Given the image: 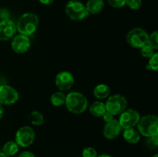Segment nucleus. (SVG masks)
I'll use <instances>...</instances> for the list:
<instances>
[{
  "instance_id": "6ab92c4d",
  "label": "nucleus",
  "mask_w": 158,
  "mask_h": 157,
  "mask_svg": "<svg viewBox=\"0 0 158 157\" xmlns=\"http://www.w3.org/2000/svg\"><path fill=\"white\" fill-rule=\"evenodd\" d=\"M2 151L7 156H12L19 151V146L15 141H9L3 146Z\"/></svg>"
},
{
  "instance_id": "423d86ee",
  "label": "nucleus",
  "mask_w": 158,
  "mask_h": 157,
  "mask_svg": "<svg viewBox=\"0 0 158 157\" xmlns=\"http://www.w3.org/2000/svg\"><path fill=\"white\" fill-rule=\"evenodd\" d=\"M106 111L110 112L114 115H120L127 109V100L120 94L110 95L105 103Z\"/></svg>"
},
{
  "instance_id": "cd10ccee",
  "label": "nucleus",
  "mask_w": 158,
  "mask_h": 157,
  "mask_svg": "<svg viewBox=\"0 0 158 157\" xmlns=\"http://www.w3.org/2000/svg\"><path fill=\"white\" fill-rule=\"evenodd\" d=\"M114 115H113V114H111L110 112H109L108 111H106V112L103 114V115L102 117H103L104 122L108 123V122H110V121H111V120L114 119Z\"/></svg>"
},
{
  "instance_id": "c9c22d12",
  "label": "nucleus",
  "mask_w": 158,
  "mask_h": 157,
  "mask_svg": "<svg viewBox=\"0 0 158 157\" xmlns=\"http://www.w3.org/2000/svg\"><path fill=\"white\" fill-rule=\"evenodd\" d=\"M0 78H1V73H0Z\"/></svg>"
},
{
  "instance_id": "72a5a7b5",
  "label": "nucleus",
  "mask_w": 158,
  "mask_h": 157,
  "mask_svg": "<svg viewBox=\"0 0 158 157\" xmlns=\"http://www.w3.org/2000/svg\"><path fill=\"white\" fill-rule=\"evenodd\" d=\"M0 157H8L3 152H0Z\"/></svg>"
},
{
  "instance_id": "39448f33",
  "label": "nucleus",
  "mask_w": 158,
  "mask_h": 157,
  "mask_svg": "<svg viewBox=\"0 0 158 157\" xmlns=\"http://www.w3.org/2000/svg\"><path fill=\"white\" fill-rule=\"evenodd\" d=\"M149 35L141 28L132 29L127 35V42L132 47L140 49L148 44Z\"/></svg>"
},
{
  "instance_id": "bb28decb",
  "label": "nucleus",
  "mask_w": 158,
  "mask_h": 157,
  "mask_svg": "<svg viewBox=\"0 0 158 157\" xmlns=\"http://www.w3.org/2000/svg\"><path fill=\"white\" fill-rule=\"evenodd\" d=\"M147 145L150 146L151 148H156L158 145V136L155 135V136H151L148 137V140H147Z\"/></svg>"
},
{
  "instance_id": "f8f14e48",
  "label": "nucleus",
  "mask_w": 158,
  "mask_h": 157,
  "mask_svg": "<svg viewBox=\"0 0 158 157\" xmlns=\"http://www.w3.org/2000/svg\"><path fill=\"white\" fill-rule=\"evenodd\" d=\"M11 46L14 52L18 54H23L27 52L30 48V40L26 35L19 34L12 38Z\"/></svg>"
},
{
  "instance_id": "c756f323",
  "label": "nucleus",
  "mask_w": 158,
  "mask_h": 157,
  "mask_svg": "<svg viewBox=\"0 0 158 157\" xmlns=\"http://www.w3.org/2000/svg\"><path fill=\"white\" fill-rule=\"evenodd\" d=\"M8 16H9V12H7V10H6V9H2V10H0V17H2V20L9 18Z\"/></svg>"
},
{
  "instance_id": "412c9836",
  "label": "nucleus",
  "mask_w": 158,
  "mask_h": 157,
  "mask_svg": "<svg viewBox=\"0 0 158 157\" xmlns=\"http://www.w3.org/2000/svg\"><path fill=\"white\" fill-rule=\"evenodd\" d=\"M148 69H151L153 71L158 70V53L155 52L151 58H149V62L147 66Z\"/></svg>"
},
{
  "instance_id": "393cba45",
  "label": "nucleus",
  "mask_w": 158,
  "mask_h": 157,
  "mask_svg": "<svg viewBox=\"0 0 158 157\" xmlns=\"http://www.w3.org/2000/svg\"><path fill=\"white\" fill-rule=\"evenodd\" d=\"M83 157H97V152L94 148L93 147H86L85 148L82 152Z\"/></svg>"
},
{
  "instance_id": "4468645a",
  "label": "nucleus",
  "mask_w": 158,
  "mask_h": 157,
  "mask_svg": "<svg viewBox=\"0 0 158 157\" xmlns=\"http://www.w3.org/2000/svg\"><path fill=\"white\" fill-rule=\"evenodd\" d=\"M123 136L124 139L131 144H136L140 139V133H139L138 131L136 130L134 128L123 129Z\"/></svg>"
},
{
  "instance_id": "7ed1b4c3",
  "label": "nucleus",
  "mask_w": 158,
  "mask_h": 157,
  "mask_svg": "<svg viewBox=\"0 0 158 157\" xmlns=\"http://www.w3.org/2000/svg\"><path fill=\"white\" fill-rule=\"evenodd\" d=\"M139 133L146 137L158 135V117L156 115H147L140 119L137 123Z\"/></svg>"
},
{
  "instance_id": "f3484780",
  "label": "nucleus",
  "mask_w": 158,
  "mask_h": 157,
  "mask_svg": "<svg viewBox=\"0 0 158 157\" xmlns=\"http://www.w3.org/2000/svg\"><path fill=\"white\" fill-rule=\"evenodd\" d=\"M110 94V88L106 84H99L94 88V95L99 99L107 98Z\"/></svg>"
},
{
  "instance_id": "ddd939ff",
  "label": "nucleus",
  "mask_w": 158,
  "mask_h": 157,
  "mask_svg": "<svg viewBox=\"0 0 158 157\" xmlns=\"http://www.w3.org/2000/svg\"><path fill=\"white\" fill-rule=\"evenodd\" d=\"M123 130L119 123L118 120L113 119L111 121L106 123L103 129V133L105 138L107 139H114L117 138Z\"/></svg>"
},
{
  "instance_id": "f257e3e1",
  "label": "nucleus",
  "mask_w": 158,
  "mask_h": 157,
  "mask_svg": "<svg viewBox=\"0 0 158 157\" xmlns=\"http://www.w3.org/2000/svg\"><path fill=\"white\" fill-rule=\"evenodd\" d=\"M39 26V18L36 14L26 12L19 18L16 29L19 34L29 37L36 32Z\"/></svg>"
},
{
  "instance_id": "6e6552de",
  "label": "nucleus",
  "mask_w": 158,
  "mask_h": 157,
  "mask_svg": "<svg viewBox=\"0 0 158 157\" xmlns=\"http://www.w3.org/2000/svg\"><path fill=\"white\" fill-rule=\"evenodd\" d=\"M120 115L118 122L123 130L129 128H134L137 126L140 119V113L133 109H125Z\"/></svg>"
},
{
  "instance_id": "f704fd0d",
  "label": "nucleus",
  "mask_w": 158,
  "mask_h": 157,
  "mask_svg": "<svg viewBox=\"0 0 158 157\" xmlns=\"http://www.w3.org/2000/svg\"><path fill=\"white\" fill-rule=\"evenodd\" d=\"M153 157H158V154H155V155H154Z\"/></svg>"
},
{
  "instance_id": "1a4fd4ad",
  "label": "nucleus",
  "mask_w": 158,
  "mask_h": 157,
  "mask_svg": "<svg viewBox=\"0 0 158 157\" xmlns=\"http://www.w3.org/2000/svg\"><path fill=\"white\" fill-rule=\"evenodd\" d=\"M19 99V93L15 88L9 85L0 86V103L9 106L16 103Z\"/></svg>"
},
{
  "instance_id": "a211bd4d",
  "label": "nucleus",
  "mask_w": 158,
  "mask_h": 157,
  "mask_svg": "<svg viewBox=\"0 0 158 157\" xmlns=\"http://www.w3.org/2000/svg\"><path fill=\"white\" fill-rule=\"evenodd\" d=\"M66 95L63 92L59 91V92H56L51 95L50 97V102L52 103V106H61L65 104L66 102Z\"/></svg>"
},
{
  "instance_id": "9d476101",
  "label": "nucleus",
  "mask_w": 158,
  "mask_h": 157,
  "mask_svg": "<svg viewBox=\"0 0 158 157\" xmlns=\"http://www.w3.org/2000/svg\"><path fill=\"white\" fill-rule=\"evenodd\" d=\"M17 32L16 25L10 18L0 21V41L12 39Z\"/></svg>"
},
{
  "instance_id": "5701e85b",
  "label": "nucleus",
  "mask_w": 158,
  "mask_h": 157,
  "mask_svg": "<svg viewBox=\"0 0 158 157\" xmlns=\"http://www.w3.org/2000/svg\"><path fill=\"white\" fill-rule=\"evenodd\" d=\"M140 52H141L142 56L148 58H151V57L155 53L154 49H153L151 46H150L148 44L145 45V46H143V47L140 48Z\"/></svg>"
},
{
  "instance_id": "4be33fe9",
  "label": "nucleus",
  "mask_w": 158,
  "mask_h": 157,
  "mask_svg": "<svg viewBox=\"0 0 158 157\" xmlns=\"http://www.w3.org/2000/svg\"><path fill=\"white\" fill-rule=\"evenodd\" d=\"M148 44L151 46L154 50H157L158 49V32L157 31H154L149 35Z\"/></svg>"
},
{
  "instance_id": "473e14b6",
  "label": "nucleus",
  "mask_w": 158,
  "mask_h": 157,
  "mask_svg": "<svg viewBox=\"0 0 158 157\" xmlns=\"http://www.w3.org/2000/svg\"><path fill=\"white\" fill-rule=\"evenodd\" d=\"M97 157H112V156H110V155H106V154H103V155H97Z\"/></svg>"
},
{
  "instance_id": "a878e982",
  "label": "nucleus",
  "mask_w": 158,
  "mask_h": 157,
  "mask_svg": "<svg viewBox=\"0 0 158 157\" xmlns=\"http://www.w3.org/2000/svg\"><path fill=\"white\" fill-rule=\"evenodd\" d=\"M127 0H107L108 4L114 8L120 9L126 6Z\"/></svg>"
},
{
  "instance_id": "20e7f679",
  "label": "nucleus",
  "mask_w": 158,
  "mask_h": 157,
  "mask_svg": "<svg viewBox=\"0 0 158 157\" xmlns=\"http://www.w3.org/2000/svg\"><path fill=\"white\" fill-rule=\"evenodd\" d=\"M66 13L74 21H80L89 15L86 6L80 1L70 0L66 5Z\"/></svg>"
},
{
  "instance_id": "7c9ffc66",
  "label": "nucleus",
  "mask_w": 158,
  "mask_h": 157,
  "mask_svg": "<svg viewBox=\"0 0 158 157\" xmlns=\"http://www.w3.org/2000/svg\"><path fill=\"white\" fill-rule=\"evenodd\" d=\"M38 1L43 5H50L54 0H38Z\"/></svg>"
},
{
  "instance_id": "2f4dec72",
  "label": "nucleus",
  "mask_w": 158,
  "mask_h": 157,
  "mask_svg": "<svg viewBox=\"0 0 158 157\" xmlns=\"http://www.w3.org/2000/svg\"><path fill=\"white\" fill-rule=\"evenodd\" d=\"M3 113H4V109H3L2 105L1 103H0V119H1L2 118Z\"/></svg>"
},
{
  "instance_id": "aec40b11",
  "label": "nucleus",
  "mask_w": 158,
  "mask_h": 157,
  "mask_svg": "<svg viewBox=\"0 0 158 157\" xmlns=\"http://www.w3.org/2000/svg\"><path fill=\"white\" fill-rule=\"evenodd\" d=\"M29 119H30L31 123L32 125H35V126H41L44 123V116L39 111L31 112Z\"/></svg>"
},
{
  "instance_id": "dca6fc26",
  "label": "nucleus",
  "mask_w": 158,
  "mask_h": 157,
  "mask_svg": "<svg viewBox=\"0 0 158 157\" xmlns=\"http://www.w3.org/2000/svg\"><path fill=\"white\" fill-rule=\"evenodd\" d=\"M89 112L95 117H102L106 112V109L105 103L97 101L93 103L89 106Z\"/></svg>"
},
{
  "instance_id": "b1692460",
  "label": "nucleus",
  "mask_w": 158,
  "mask_h": 157,
  "mask_svg": "<svg viewBox=\"0 0 158 157\" xmlns=\"http://www.w3.org/2000/svg\"><path fill=\"white\" fill-rule=\"evenodd\" d=\"M126 5L133 10H137L142 6V0H127Z\"/></svg>"
},
{
  "instance_id": "c85d7f7f",
  "label": "nucleus",
  "mask_w": 158,
  "mask_h": 157,
  "mask_svg": "<svg viewBox=\"0 0 158 157\" xmlns=\"http://www.w3.org/2000/svg\"><path fill=\"white\" fill-rule=\"evenodd\" d=\"M18 157H35V155L29 151H24L21 152Z\"/></svg>"
},
{
  "instance_id": "9b49d317",
  "label": "nucleus",
  "mask_w": 158,
  "mask_h": 157,
  "mask_svg": "<svg viewBox=\"0 0 158 157\" xmlns=\"http://www.w3.org/2000/svg\"><path fill=\"white\" fill-rule=\"evenodd\" d=\"M55 84L61 92L69 90L74 84L73 75L68 71L60 72L56 76Z\"/></svg>"
},
{
  "instance_id": "2eb2a0df",
  "label": "nucleus",
  "mask_w": 158,
  "mask_h": 157,
  "mask_svg": "<svg viewBox=\"0 0 158 157\" xmlns=\"http://www.w3.org/2000/svg\"><path fill=\"white\" fill-rule=\"evenodd\" d=\"M104 7V2L103 0H88L86 2V8L89 14H96L100 13L102 9Z\"/></svg>"
},
{
  "instance_id": "0eeeda50",
  "label": "nucleus",
  "mask_w": 158,
  "mask_h": 157,
  "mask_svg": "<svg viewBox=\"0 0 158 157\" xmlns=\"http://www.w3.org/2000/svg\"><path fill=\"white\" fill-rule=\"evenodd\" d=\"M35 138V134L33 129L29 126H24L17 130L15 135V142L19 146L26 148L33 143Z\"/></svg>"
},
{
  "instance_id": "f03ea898",
  "label": "nucleus",
  "mask_w": 158,
  "mask_h": 157,
  "mask_svg": "<svg viewBox=\"0 0 158 157\" xmlns=\"http://www.w3.org/2000/svg\"><path fill=\"white\" fill-rule=\"evenodd\" d=\"M65 105L68 110L74 114L83 113L88 107V100L83 93L70 92L66 95Z\"/></svg>"
}]
</instances>
